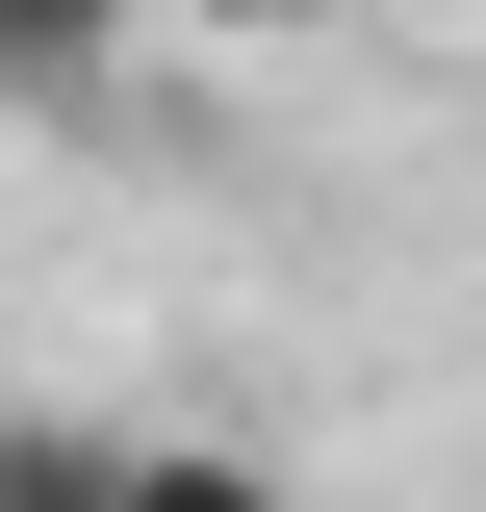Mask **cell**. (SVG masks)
Instances as JSON below:
<instances>
[{
  "label": "cell",
  "instance_id": "6da1fadb",
  "mask_svg": "<svg viewBox=\"0 0 486 512\" xmlns=\"http://www.w3.org/2000/svg\"><path fill=\"white\" fill-rule=\"evenodd\" d=\"M154 52V0H0V103H103Z\"/></svg>",
  "mask_w": 486,
  "mask_h": 512
},
{
  "label": "cell",
  "instance_id": "7a4b0ae2",
  "mask_svg": "<svg viewBox=\"0 0 486 512\" xmlns=\"http://www.w3.org/2000/svg\"><path fill=\"white\" fill-rule=\"evenodd\" d=\"M0 512H128V410H0Z\"/></svg>",
  "mask_w": 486,
  "mask_h": 512
},
{
  "label": "cell",
  "instance_id": "3957f363",
  "mask_svg": "<svg viewBox=\"0 0 486 512\" xmlns=\"http://www.w3.org/2000/svg\"><path fill=\"white\" fill-rule=\"evenodd\" d=\"M128 512H282L256 436H128Z\"/></svg>",
  "mask_w": 486,
  "mask_h": 512
},
{
  "label": "cell",
  "instance_id": "277c9868",
  "mask_svg": "<svg viewBox=\"0 0 486 512\" xmlns=\"http://www.w3.org/2000/svg\"><path fill=\"white\" fill-rule=\"evenodd\" d=\"M154 26H307V0H154Z\"/></svg>",
  "mask_w": 486,
  "mask_h": 512
}]
</instances>
